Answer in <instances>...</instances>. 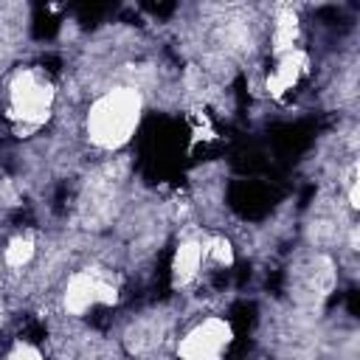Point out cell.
Instances as JSON below:
<instances>
[{"mask_svg": "<svg viewBox=\"0 0 360 360\" xmlns=\"http://www.w3.org/2000/svg\"><path fill=\"white\" fill-rule=\"evenodd\" d=\"M143 115V96L141 90L121 84L104 90L87 110V141L96 149H121L138 129Z\"/></svg>", "mask_w": 360, "mask_h": 360, "instance_id": "cell-1", "label": "cell"}, {"mask_svg": "<svg viewBox=\"0 0 360 360\" xmlns=\"http://www.w3.org/2000/svg\"><path fill=\"white\" fill-rule=\"evenodd\" d=\"M53 110V84L34 68L14 73L8 84V118L17 124V132H31L48 121Z\"/></svg>", "mask_w": 360, "mask_h": 360, "instance_id": "cell-2", "label": "cell"}, {"mask_svg": "<svg viewBox=\"0 0 360 360\" xmlns=\"http://www.w3.org/2000/svg\"><path fill=\"white\" fill-rule=\"evenodd\" d=\"M231 340H233V329L228 321L205 318L180 338L177 354L180 360H222Z\"/></svg>", "mask_w": 360, "mask_h": 360, "instance_id": "cell-3", "label": "cell"}, {"mask_svg": "<svg viewBox=\"0 0 360 360\" xmlns=\"http://www.w3.org/2000/svg\"><path fill=\"white\" fill-rule=\"evenodd\" d=\"M118 301V290L112 281H107L98 270H79L65 284V312L68 315H84L90 307H112Z\"/></svg>", "mask_w": 360, "mask_h": 360, "instance_id": "cell-4", "label": "cell"}, {"mask_svg": "<svg viewBox=\"0 0 360 360\" xmlns=\"http://www.w3.org/2000/svg\"><path fill=\"white\" fill-rule=\"evenodd\" d=\"M307 68H309V59H307V53L304 51H290V53H284V56H278V65H276V70L267 76V93L273 96V98H281L287 90H292L295 84H298V79L307 73Z\"/></svg>", "mask_w": 360, "mask_h": 360, "instance_id": "cell-5", "label": "cell"}, {"mask_svg": "<svg viewBox=\"0 0 360 360\" xmlns=\"http://www.w3.org/2000/svg\"><path fill=\"white\" fill-rule=\"evenodd\" d=\"M205 256H202V242L197 239H186L177 245L174 259H172V284L174 287H186L188 281L197 278L200 267H202Z\"/></svg>", "mask_w": 360, "mask_h": 360, "instance_id": "cell-6", "label": "cell"}, {"mask_svg": "<svg viewBox=\"0 0 360 360\" xmlns=\"http://www.w3.org/2000/svg\"><path fill=\"white\" fill-rule=\"evenodd\" d=\"M295 39H298V17L292 8H281L276 17V28H273V53L284 56L295 51Z\"/></svg>", "mask_w": 360, "mask_h": 360, "instance_id": "cell-7", "label": "cell"}, {"mask_svg": "<svg viewBox=\"0 0 360 360\" xmlns=\"http://www.w3.org/2000/svg\"><path fill=\"white\" fill-rule=\"evenodd\" d=\"M34 253H37V242H34L28 233H17V236H11L8 245H6L3 262H6L8 267L20 270V267H25V264L34 259Z\"/></svg>", "mask_w": 360, "mask_h": 360, "instance_id": "cell-8", "label": "cell"}, {"mask_svg": "<svg viewBox=\"0 0 360 360\" xmlns=\"http://www.w3.org/2000/svg\"><path fill=\"white\" fill-rule=\"evenodd\" d=\"M202 256L219 267H231L233 264V248L225 236H211L202 242Z\"/></svg>", "mask_w": 360, "mask_h": 360, "instance_id": "cell-9", "label": "cell"}, {"mask_svg": "<svg viewBox=\"0 0 360 360\" xmlns=\"http://www.w3.org/2000/svg\"><path fill=\"white\" fill-rule=\"evenodd\" d=\"M8 360H42V354H39V349L31 346V343H17V346L11 349V354H8Z\"/></svg>", "mask_w": 360, "mask_h": 360, "instance_id": "cell-10", "label": "cell"}]
</instances>
